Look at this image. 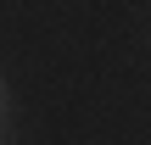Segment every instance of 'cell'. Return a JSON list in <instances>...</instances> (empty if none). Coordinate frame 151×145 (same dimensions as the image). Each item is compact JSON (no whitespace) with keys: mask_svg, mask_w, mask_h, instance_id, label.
Segmentation results:
<instances>
[{"mask_svg":"<svg viewBox=\"0 0 151 145\" xmlns=\"http://www.w3.org/2000/svg\"><path fill=\"white\" fill-rule=\"evenodd\" d=\"M6 123H11V89H6V78H0V145H6V134H11Z\"/></svg>","mask_w":151,"mask_h":145,"instance_id":"1","label":"cell"}]
</instances>
